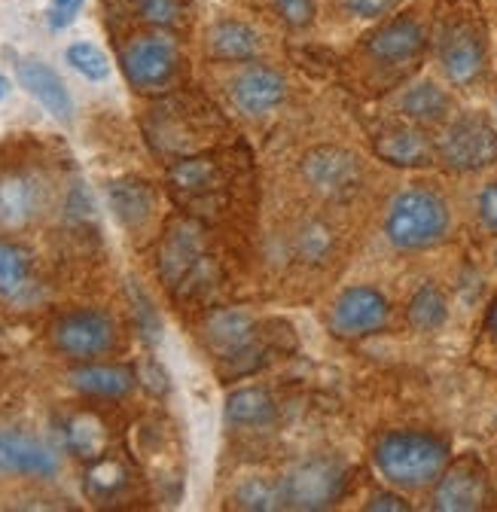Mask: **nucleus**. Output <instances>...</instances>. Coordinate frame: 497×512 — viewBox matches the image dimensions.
<instances>
[{
	"mask_svg": "<svg viewBox=\"0 0 497 512\" xmlns=\"http://www.w3.org/2000/svg\"><path fill=\"white\" fill-rule=\"evenodd\" d=\"M376 467L397 488H424L449 467V445L421 430L385 433L376 445Z\"/></svg>",
	"mask_w": 497,
	"mask_h": 512,
	"instance_id": "obj_1",
	"label": "nucleus"
},
{
	"mask_svg": "<svg viewBox=\"0 0 497 512\" xmlns=\"http://www.w3.org/2000/svg\"><path fill=\"white\" fill-rule=\"evenodd\" d=\"M449 232V205L433 189H403L385 214V235L397 250H424L440 244Z\"/></svg>",
	"mask_w": 497,
	"mask_h": 512,
	"instance_id": "obj_2",
	"label": "nucleus"
},
{
	"mask_svg": "<svg viewBox=\"0 0 497 512\" xmlns=\"http://www.w3.org/2000/svg\"><path fill=\"white\" fill-rule=\"evenodd\" d=\"M119 68L132 89L159 92L180 71V49L168 34H141L122 46Z\"/></svg>",
	"mask_w": 497,
	"mask_h": 512,
	"instance_id": "obj_3",
	"label": "nucleus"
},
{
	"mask_svg": "<svg viewBox=\"0 0 497 512\" xmlns=\"http://www.w3.org/2000/svg\"><path fill=\"white\" fill-rule=\"evenodd\" d=\"M281 491H284V506L318 512V509L333 506L342 497L345 470L333 458L302 461L281 479Z\"/></svg>",
	"mask_w": 497,
	"mask_h": 512,
	"instance_id": "obj_4",
	"label": "nucleus"
},
{
	"mask_svg": "<svg viewBox=\"0 0 497 512\" xmlns=\"http://www.w3.org/2000/svg\"><path fill=\"white\" fill-rule=\"evenodd\" d=\"M52 345L71 360H92L107 354L116 345V324L107 311L80 308L55 320Z\"/></svg>",
	"mask_w": 497,
	"mask_h": 512,
	"instance_id": "obj_5",
	"label": "nucleus"
},
{
	"mask_svg": "<svg viewBox=\"0 0 497 512\" xmlns=\"http://www.w3.org/2000/svg\"><path fill=\"white\" fill-rule=\"evenodd\" d=\"M302 174L315 192H321L324 199L345 202L363 183V168L360 159L351 150L342 147H315L308 150L302 159Z\"/></svg>",
	"mask_w": 497,
	"mask_h": 512,
	"instance_id": "obj_6",
	"label": "nucleus"
},
{
	"mask_svg": "<svg viewBox=\"0 0 497 512\" xmlns=\"http://www.w3.org/2000/svg\"><path fill=\"white\" fill-rule=\"evenodd\" d=\"M437 150L455 171H482L497 162V132L482 116H464L446 128Z\"/></svg>",
	"mask_w": 497,
	"mask_h": 512,
	"instance_id": "obj_7",
	"label": "nucleus"
},
{
	"mask_svg": "<svg viewBox=\"0 0 497 512\" xmlns=\"http://www.w3.org/2000/svg\"><path fill=\"white\" fill-rule=\"evenodd\" d=\"M391 317L388 299L376 287H348L336 296L330 324L345 339H360L379 333Z\"/></svg>",
	"mask_w": 497,
	"mask_h": 512,
	"instance_id": "obj_8",
	"label": "nucleus"
},
{
	"mask_svg": "<svg viewBox=\"0 0 497 512\" xmlns=\"http://www.w3.org/2000/svg\"><path fill=\"white\" fill-rule=\"evenodd\" d=\"M208 266V256L202 250V235L193 223H174L159 247V272L168 287L193 284Z\"/></svg>",
	"mask_w": 497,
	"mask_h": 512,
	"instance_id": "obj_9",
	"label": "nucleus"
},
{
	"mask_svg": "<svg viewBox=\"0 0 497 512\" xmlns=\"http://www.w3.org/2000/svg\"><path fill=\"white\" fill-rule=\"evenodd\" d=\"M61 467L58 452L40 436L22 430H0V476L52 479Z\"/></svg>",
	"mask_w": 497,
	"mask_h": 512,
	"instance_id": "obj_10",
	"label": "nucleus"
},
{
	"mask_svg": "<svg viewBox=\"0 0 497 512\" xmlns=\"http://www.w3.org/2000/svg\"><path fill=\"white\" fill-rule=\"evenodd\" d=\"M488 503V473L476 458H464L443 470L433 491V509L440 512H476Z\"/></svg>",
	"mask_w": 497,
	"mask_h": 512,
	"instance_id": "obj_11",
	"label": "nucleus"
},
{
	"mask_svg": "<svg viewBox=\"0 0 497 512\" xmlns=\"http://www.w3.org/2000/svg\"><path fill=\"white\" fill-rule=\"evenodd\" d=\"M205 342L220 360H244L257 351V324L241 308L214 311L205 324Z\"/></svg>",
	"mask_w": 497,
	"mask_h": 512,
	"instance_id": "obj_12",
	"label": "nucleus"
},
{
	"mask_svg": "<svg viewBox=\"0 0 497 512\" xmlns=\"http://www.w3.org/2000/svg\"><path fill=\"white\" fill-rule=\"evenodd\" d=\"M287 98V80L275 68L251 64L232 80V101L244 116H263Z\"/></svg>",
	"mask_w": 497,
	"mask_h": 512,
	"instance_id": "obj_13",
	"label": "nucleus"
},
{
	"mask_svg": "<svg viewBox=\"0 0 497 512\" xmlns=\"http://www.w3.org/2000/svg\"><path fill=\"white\" fill-rule=\"evenodd\" d=\"M16 77H19L22 89H25L49 116H55V119H61V122H71V119H74V98H71L65 80H61L46 61H34V58L19 61Z\"/></svg>",
	"mask_w": 497,
	"mask_h": 512,
	"instance_id": "obj_14",
	"label": "nucleus"
},
{
	"mask_svg": "<svg viewBox=\"0 0 497 512\" xmlns=\"http://www.w3.org/2000/svg\"><path fill=\"white\" fill-rule=\"evenodd\" d=\"M424 28L415 19H391L376 34H369L366 52L385 64H406L424 52Z\"/></svg>",
	"mask_w": 497,
	"mask_h": 512,
	"instance_id": "obj_15",
	"label": "nucleus"
},
{
	"mask_svg": "<svg viewBox=\"0 0 497 512\" xmlns=\"http://www.w3.org/2000/svg\"><path fill=\"white\" fill-rule=\"evenodd\" d=\"M440 61H443V71L455 86H467L473 83L482 68H485V49L482 40L470 31V28H452L443 37L440 46Z\"/></svg>",
	"mask_w": 497,
	"mask_h": 512,
	"instance_id": "obj_16",
	"label": "nucleus"
},
{
	"mask_svg": "<svg viewBox=\"0 0 497 512\" xmlns=\"http://www.w3.org/2000/svg\"><path fill=\"white\" fill-rule=\"evenodd\" d=\"M71 384L86 394V397H98V400H122L135 391V372L129 366H104V363H83L71 372Z\"/></svg>",
	"mask_w": 497,
	"mask_h": 512,
	"instance_id": "obj_17",
	"label": "nucleus"
},
{
	"mask_svg": "<svg viewBox=\"0 0 497 512\" xmlns=\"http://www.w3.org/2000/svg\"><path fill=\"white\" fill-rule=\"evenodd\" d=\"M107 202H110L113 217L126 229H141L153 217V208H156L153 189L144 180H135V177L113 180L107 186Z\"/></svg>",
	"mask_w": 497,
	"mask_h": 512,
	"instance_id": "obj_18",
	"label": "nucleus"
},
{
	"mask_svg": "<svg viewBox=\"0 0 497 512\" xmlns=\"http://www.w3.org/2000/svg\"><path fill=\"white\" fill-rule=\"evenodd\" d=\"M37 214V183L28 174H0V229H22Z\"/></svg>",
	"mask_w": 497,
	"mask_h": 512,
	"instance_id": "obj_19",
	"label": "nucleus"
},
{
	"mask_svg": "<svg viewBox=\"0 0 497 512\" xmlns=\"http://www.w3.org/2000/svg\"><path fill=\"white\" fill-rule=\"evenodd\" d=\"M208 55L217 61H254L260 55V34L235 19H220L208 28Z\"/></svg>",
	"mask_w": 497,
	"mask_h": 512,
	"instance_id": "obj_20",
	"label": "nucleus"
},
{
	"mask_svg": "<svg viewBox=\"0 0 497 512\" xmlns=\"http://www.w3.org/2000/svg\"><path fill=\"white\" fill-rule=\"evenodd\" d=\"M376 156L397 168H421L433 159V144L418 128H391L376 138Z\"/></svg>",
	"mask_w": 497,
	"mask_h": 512,
	"instance_id": "obj_21",
	"label": "nucleus"
},
{
	"mask_svg": "<svg viewBox=\"0 0 497 512\" xmlns=\"http://www.w3.org/2000/svg\"><path fill=\"white\" fill-rule=\"evenodd\" d=\"M34 293L31 253L19 244L0 241V296L7 302H25Z\"/></svg>",
	"mask_w": 497,
	"mask_h": 512,
	"instance_id": "obj_22",
	"label": "nucleus"
},
{
	"mask_svg": "<svg viewBox=\"0 0 497 512\" xmlns=\"http://www.w3.org/2000/svg\"><path fill=\"white\" fill-rule=\"evenodd\" d=\"M223 415L232 427H266L275 418V400L266 388H238L229 394Z\"/></svg>",
	"mask_w": 497,
	"mask_h": 512,
	"instance_id": "obj_23",
	"label": "nucleus"
},
{
	"mask_svg": "<svg viewBox=\"0 0 497 512\" xmlns=\"http://www.w3.org/2000/svg\"><path fill=\"white\" fill-rule=\"evenodd\" d=\"M65 445L71 455L83 461H95L107 448V430L95 415H74L65 427Z\"/></svg>",
	"mask_w": 497,
	"mask_h": 512,
	"instance_id": "obj_24",
	"label": "nucleus"
},
{
	"mask_svg": "<svg viewBox=\"0 0 497 512\" xmlns=\"http://www.w3.org/2000/svg\"><path fill=\"white\" fill-rule=\"evenodd\" d=\"M168 177L180 196H205V192H211V186L217 183V162L205 159V156L180 159V162H174Z\"/></svg>",
	"mask_w": 497,
	"mask_h": 512,
	"instance_id": "obj_25",
	"label": "nucleus"
},
{
	"mask_svg": "<svg viewBox=\"0 0 497 512\" xmlns=\"http://www.w3.org/2000/svg\"><path fill=\"white\" fill-rule=\"evenodd\" d=\"M403 113L418 122H437L449 113V95L433 83H415L400 101Z\"/></svg>",
	"mask_w": 497,
	"mask_h": 512,
	"instance_id": "obj_26",
	"label": "nucleus"
},
{
	"mask_svg": "<svg viewBox=\"0 0 497 512\" xmlns=\"http://www.w3.org/2000/svg\"><path fill=\"white\" fill-rule=\"evenodd\" d=\"M409 324L421 333H430V330H440L446 324V317H449V305H446V296L437 290V287H430L424 284L412 299H409Z\"/></svg>",
	"mask_w": 497,
	"mask_h": 512,
	"instance_id": "obj_27",
	"label": "nucleus"
},
{
	"mask_svg": "<svg viewBox=\"0 0 497 512\" xmlns=\"http://www.w3.org/2000/svg\"><path fill=\"white\" fill-rule=\"evenodd\" d=\"M129 485V473L113 458H95L86 473V494L95 500H110Z\"/></svg>",
	"mask_w": 497,
	"mask_h": 512,
	"instance_id": "obj_28",
	"label": "nucleus"
},
{
	"mask_svg": "<svg viewBox=\"0 0 497 512\" xmlns=\"http://www.w3.org/2000/svg\"><path fill=\"white\" fill-rule=\"evenodd\" d=\"M65 61L89 83H104L110 77V58H107V52L101 46L89 43V40L71 43L68 52H65Z\"/></svg>",
	"mask_w": 497,
	"mask_h": 512,
	"instance_id": "obj_29",
	"label": "nucleus"
},
{
	"mask_svg": "<svg viewBox=\"0 0 497 512\" xmlns=\"http://www.w3.org/2000/svg\"><path fill=\"white\" fill-rule=\"evenodd\" d=\"M235 506L238 509H251V512H272L284 506V491L281 482H269V479H247L238 485L235 491Z\"/></svg>",
	"mask_w": 497,
	"mask_h": 512,
	"instance_id": "obj_30",
	"label": "nucleus"
},
{
	"mask_svg": "<svg viewBox=\"0 0 497 512\" xmlns=\"http://www.w3.org/2000/svg\"><path fill=\"white\" fill-rule=\"evenodd\" d=\"M333 250V229L324 223H308L299 232V256L305 263H324Z\"/></svg>",
	"mask_w": 497,
	"mask_h": 512,
	"instance_id": "obj_31",
	"label": "nucleus"
},
{
	"mask_svg": "<svg viewBox=\"0 0 497 512\" xmlns=\"http://www.w3.org/2000/svg\"><path fill=\"white\" fill-rule=\"evenodd\" d=\"M129 299H132V308H135V320H138L141 336L150 345H156L162 339V320H159V311H156L153 299L138 284H129Z\"/></svg>",
	"mask_w": 497,
	"mask_h": 512,
	"instance_id": "obj_32",
	"label": "nucleus"
},
{
	"mask_svg": "<svg viewBox=\"0 0 497 512\" xmlns=\"http://www.w3.org/2000/svg\"><path fill=\"white\" fill-rule=\"evenodd\" d=\"M135 10H138V16L144 22H150L156 28H168L180 16V4H177V0H135Z\"/></svg>",
	"mask_w": 497,
	"mask_h": 512,
	"instance_id": "obj_33",
	"label": "nucleus"
},
{
	"mask_svg": "<svg viewBox=\"0 0 497 512\" xmlns=\"http://www.w3.org/2000/svg\"><path fill=\"white\" fill-rule=\"evenodd\" d=\"M272 4L290 28H305L315 16V0H272Z\"/></svg>",
	"mask_w": 497,
	"mask_h": 512,
	"instance_id": "obj_34",
	"label": "nucleus"
},
{
	"mask_svg": "<svg viewBox=\"0 0 497 512\" xmlns=\"http://www.w3.org/2000/svg\"><path fill=\"white\" fill-rule=\"evenodd\" d=\"M86 0H52L49 4V13H46V22L52 31H65L74 25V19L80 16Z\"/></svg>",
	"mask_w": 497,
	"mask_h": 512,
	"instance_id": "obj_35",
	"label": "nucleus"
},
{
	"mask_svg": "<svg viewBox=\"0 0 497 512\" xmlns=\"http://www.w3.org/2000/svg\"><path fill=\"white\" fill-rule=\"evenodd\" d=\"M400 4V0H345V7L360 16V19H382L388 16L394 7Z\"/></svg>",
	"mask_w": 497,
	"mask_h": 512,
	"instance_id": "obj_36",
	"label": "nucleus"
},
{
	"mask_svg": "<svg viewBox=\"0 0 497 512\" xmlns=\"http://www.w3.org/2000/svg\"><path fill=\"white\" fill-rule=\"evenodd\" d=\"M479 220L497 232V183H488L482 192H479Z\"/></svg>",
	"mask_w": 497,
	"mask_h": 512,
	"instance_id": "obj_37",
	"label": "nucleus"
},
{
	"mask_svg": "<svg viewBox=\"0 0 497 512\" xmlns=\"http://www.w3.org/2000/svg\"><path fill=\"white\" fill-rule=\"evenodd\" d=\"M366 509L369 512H406L409 503L403 497H397V494H376L366 503Z\"/></svg>",
	"mask_w": 497,
	"mask_h": 512,
	"instance_id": "obj_38",
	"label": "nucleus"
},
{
	"mask_svg": "<svg viewBox=\"0 0 497 512\" xmlns=\"http://www.w3.org/2000/svg\"><path fill=\"white\" fill-rule=\"evenodd\" d=\"M144 378H147V388H150L153 394H165V391H168V378H165V372L159 369V363L147 360V363H144Z\"/></svg>",
	"mask_w": 497,
	"mask_h": 512,
	"instance_id": "obj_39",
	"label": "nucleus"
},
{
	"mask_svg": "<svg viewBox=\"0 0 497 512\" xmlns=\"http://www.w3.org/2000/svg\"><path fill=\"white\" fill-rule=\"evenodd\" d=\"M488 330L494 333V339H497V302L491 305V311H488Z\"/></svg>",
	"mask_w": 497,
	"mask_h": 512,
	"instance_id": "obj_40",
	"label": "nucleus"
},
{
	"mask_svg": "<svg viewBox=\"0 0 497 512\" xmlns=\"http://www.w3.org/2000/svg\"><path fill=\"white\" fill-rule=\"evenodd\" d=\"M7 92H10V80L0 74V98H7Z\"/></svg>",
	"mask_w": 497,
	"mask_h": 512,
	"instance_id": "obj_41",
	"label": "nucleus"
}]
</instances>
